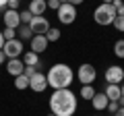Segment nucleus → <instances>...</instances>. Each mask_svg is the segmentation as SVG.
Returning a JSON list of instances; mask_svg holds the SVG:
<instances>
[{
  "label": "nucleus",
  "instance_id": "72a5a7b5",
  "mask_svg": "<svg viewBox=\"0 0 124 116\" xmlns=\"http://www.w3.org/2000/svg\"><path fill=\"white\" fill-rule=\"evenodd\" d=\"M114 116H124V108H120V110H118V112H116V114H114Z\"/></svg>",
  "mask_w": 124,
  "mask_h": 116
},
{
  "label": "nucleus",
  "instance_id": "2eb2a0df",
  "mask_svg": "<svg viewBox=\"0 0 124 116\" xmlns=\"http://www.w3.org/2000/svg\"><path fill=\"white\" fill-rule=\"evenodd\" d=\"M91 104H93V108H95V110L99 112V110H106V108H108L110 99H108V95H106V93L101 91V93H95V95H93Z\"/></svg>",
  "mask_w": 124,
  "mask_h": 116
},
{
  "label": "nucleus",
  "instance_id": "4468645a",
  "mask_svg": "<svg viewBox=\"0 0 124 116\" xmlns=\"http://www.w3.org/2000/svg\"><path fill=\"white\" fill-rule=\"evenodd\" d=\"M103 93L108 95V99H110V102H118V99L122 98L120 85H116V83H108V87H106V91H103Z\"/></svg>",
  "mask_w": 124,
  "mask_h": 116
},
{
  "label": "nucleus",
  "instance_id": "c85d7f7f",
  "mask_svg": "<svg viewBox=\"0 0 124 116\" xmlns=\"http://www.w3.org/2000/svg\"><path fill=\"white\" fill-rule=\"evenodd\" d=\"M122 4H124V0H114V2H112V6H114L116 10H118V8H120Z\"/></svg>",
  "mask_w": 124,
  "mask_h": 116
},
{
  "label": "nucleus",
  "instance_id": "bb28decb",
  "mask_svg": "<svg viewBox=\"0 0 124 116\" xmlns=\"http://www.w3.org/2000/svg\"><path fill=\"white\" fill-rule=\"evenodd\" d=\"M19 4H21V0H8V10H17Z\"/></svg>",
  "mask_w": 124,
  "mask_h": 116
},
{
  "label": "nucleus",
  "instance_id": "f3484780",
  "mask_svg": "<svg viewBox=\"0 0 124 116\" xmlns=\"http://www.w3.org/2000/svg\"><path fill=\"white\" fill-rule=\"evenodd\" d=\"M17 35L21 41H31V37H33V31H31V27L29 25H21L17 29Z\"/></svg>",
  "mask_w": 124,
  "mask_h": 116
},
{
  "label": "nucleus",
  "instance_id": "a878e982",
  "mask_svg": "<svg viewBox=\"0 0 124 116\" xmlns=\"http://www.w3.org/2000/svg\"><path fill=\"white\" fill-rule=\"evenodd\" d=\"M60 4H62L60 0H48V8H52V10H58Z\"/></svg>",
  "mask_w": 124,
  "mask_h": 116
},
{
  "label": "nucleus",
  "instance_id": "dca6fc26",
  "mask_svg": "<svg viewBox=\"0 0 124 116\" xmlns=\"http://www.w3.org/2000/svg\"><path fill=\"white\" fill-rule=\"evenodd\" d=\"M23 64L25 66H35V64H39V54L31 52V50L23 52Z\"/></svg>",
  "mask_w": 124,
  "mask_h": 116
},
{
  "label": "nucleus",
  "instance_id": "6ab92c4d",
  "mask_svg": "<svg viewBox=\"0 0 124 116\" xmlns=\"http://www.w3.org/2000/svg\"><path fill=\"white\" fill-rule=\"evenodd\" d=\"M93 95H95V89H93L91 85H83L81 87V98L83 99H93Z\"/></svg>",
  "mask_w": 124,
  "mask_h": 116
},
{
  "label": "nucleus",
  "instance_id": "4c0bfd02",
  "mask_svg": "<svg viewBox=\"0 0 124 116\" xmlns=\"http://www.w3.org/2000/svg\"><path fill=\"white\" fill-rule=\"evenodd\" d=\"M46 116H54V112H48V114H46Z\"/></svg>",
  "mask_w": 124,
  "mask_h": 116
},
{
  "label": "nucleus",
  "instance_id": "f8f14e48",
  "mask_svg": "<svg viewBox=\"0 0 124 116\" xmlns=\"http://www.w3.org/2000/svg\"><path fill=\"white\" fill-rule=\"evenodd\" d=\"M6 27L10 29H19L21 27V17H19V10H4V17H2Z\"/></svg>",
  "mask_w": 124,
  "mask_h": 116
},
{
  "label": "nucleus",
  "instance_id": "393cba45",
  "mask_svg": "<svg viewBox=\"0 0 124 116\" xmlns=\"http://www.w3.org/2000/svg\"><path fill=\"white\" fill-rule=\"evenodd\" d=\"M106 110H108V112H110V114H112V116H114V114H116V112H118V110H120V104H118V102H110V104H108V108H106Z\"/></svg>",
  "mask_w": 124,
  "mask_h": 116
},
{
  "label": "nucleus",
  "instance_id": "2f4dec72",
  "mask_svg": "<svg viewBox=\"0 0 124 116\" xmlns=\"http://www.w3.org/2000/svg\"><path fill=\"white\" fill-rule=\"evenodd\" d=\"M4 62H6V56H4V52L0 50V64H4Z\"/></svg>",
  "mask_w": 124,
  "mask_h": 116
},
{
  "label": "nucleus",
  "instance_id": "9b49d317",
  "mask_svg": "<svg viewBox=\"0 0 124 116\" xmlns=\"http://www.w3.org/2000/svg\"><path fill=\"white\" fill-rule=\"evenodd\" d=\"M23 71H25V64H23L21 58H8V62H6V73L13 77H19L23 75Z\"/></svg>",
  "mask_w": 124,
  "mask_h": 116
},
{
  "label": "nucleus",
  "instance_id": "6e6552de",
  "mask_svg": "<svg viewBox=\"0 0 124 116\" xmlns=\"http://www.w3.org/2000/svg\"><path fill=\"white\" fill-rule=\"evenodd\" d=\"M106 83H122L124 81V68L122 66H118V64H112V66H108L106 68Z\"/></svg>",
  "mask_w": 124,
  "mask_h": 116
},
{
  "label": "nucleus",
  "instance_id": "9d476101",
  "mask_svg": "<svg viewBox=\"0 0 124 116\" xmlns=\"http://www.w3.org/2000/svg\"><path fill=\"white\" fill-rule=\"evenodd\" d=\"M29 44H31V52L41 54V52H46V50H48L50 41H48V37H46V35H33Z\"/></svg>",
  "mask_w": 124,
  "mask_h": 116
},
{
  "label": "nucleus",
  "instance_id": "e433bc0d",
  "mask_svg": "<svg viewBox=\"0 0 124 116\" xmlns=\"http://www.w3.org/2000/svg\"><path fill=\"white\" fill-rule=\"evenodd\" d=\"M120 91H122V98H124V83L120 85Z\"/></svg>",
  "mask_w": 124,
  "mask_h": 116
},
{
  "label": "nucleus",
  "instance_id": "39448f33",
  "mask_svg": "<svg viewBox=\"0 0 124 116\" xmlns=\"http://www.w3.org/2000/svg\"><path fill=\"white\" fill-rule=\"evenodd\" d=\"M23 50H25L23 48V41L17 37V40H8L6 41L4 48H2V52H4L6 58H19V56H23Z\"/></svg>",
  "mask_w": 124,
  "mask_h": 116
},
{
  "label": "nucleus",
  "instance_id": "a211bd4d",
  "mask_svg": "<svg viewBox=\"0 0 124 116\" xmlns=\"http://www.w3.org/2000/svg\"><path fill=\"white\" fill-rule=\"evenodd\" d=\"M15 87H17L19 91L27 89V87H29V77H25V75H19V77H15Z\"/></svg>",
  "mask_w": 124,
  "mask_h": 116
},
{
  "label": "nucleus",
  "instance_id": "b1692460",
  "mask_svg": "<svg viewBox=\"0 0 124 116\" xmlns=\"http://www.w3.org/2000/svg\"><path fill=\"white\" fill-rule=\"evenodd\" d=\"M112 25H114L120 33H124V17H120V15H118V17H116V21L112 23Z\"/></svg>",
  "mask_w": 124,
  "mask_h": 116
},
{
  "label": "nucleus",
  "instance_id": "412c9836",
  "mask_svg": "<svg viewBox=\"0 0 124 116\" xmlns=\"http://www.w3.org/2000/svg\"><path fill=\"white\" fill-rule=\"evenodd\" d=\"M114 54L118 58H124V40H118L114 44Z\"/></svg>",
  "mask_w": 124,
  "mask_h": 116
},
{
  "label": "nucleus",
  "instance_id": "ddd939ff",
  "mask_svg": "<svg viewBox=\"0 0 124 116\" xmlns=\"http://www.w3.org/2000/svg\"><path fill=\"white\" fill-rule=\"evenodd\" d=\"M46 8H48V0H31L27 10H29L33 17H44Z\"/></svg>",
  "mask_w": 124,
  "mask_h": 116
},
{
  "label": "nucleus",
  "instance_id": "c9c22d12",
  "mask_svg": "<svg viewBox=\"0 0 124 116\" xmlns=\"http://www.w3.org/2000/svg\"><path fill=\"white\" fill-rule=\"evenodd\" d=\"M103 4H112V2H114V0H101Z\"/></svg>",
  "mask_w": 124,
  "mask_h": 116
},
{
  "label": "nucleus",
  "instance_id": "7ed1b4c3",
  "mask_svg": "<svg viewBox=\"0 0 124 116\" xmlns=\"http://www.w3.org/2000/svg\"><path fill=\"white\" fill-rule=\"evenodd\" d=\"M116 17H118V10L114 8V6L112 4H99L97 8L93 10V19H95V23H97V25H112V23L116 21Z\"/></svg>",
  "mask_w": 124,
  "mask_h": 116
},
{
  "label": "nucleus",
  "instance_id": "cd10ccee",
  "mask_svg": "<svg viewBox=\"0 0 124 116\" xmlns=\"http://www.w3.org/2000/svg\"><path fill=\"white\" fill-rule=\"evenodd\" d=\"M0 10H8V0H0Z\"/></svg>",
  "mask_w": 124,
  "mask_h": 116
},
{
  "label": "nucleus",
  "instance_id": "f03ea898",
  "mask_svg": "<svg viewBox=\"0 0 124 116\" xmlns=\"http://www.w3.org/2000/svg\"><path fill=\"white\" fill-rule=\"evenodd\" d=\"M48 87H52L54 91L56 89H70L72 85V79H75V73L68 64L64 62H58V64H52L48 71Z\"/></svg>",
  "mask_w": 124,
  "mask_h": 116
},
{
  "label": "nucleus",
  "instance_id": "7c9ffc66",
  "mask_svg": "<svg viewBox=\"0 0 124 116\" xmlns=\"http://www.w3.org/2000/svg\"><path fill=\"white\" fill-rule=\"evenodd\" d=\"M4 44H6V40H4V35H2V31H0V50L4 48Z\"/></svg>",
  "mask_w": 124,
  "mask_h": 116
},
{
  "label": "nucleus",
  "instance_id": "20e7f679",
  "mask_svg": "<svg viewBox=\"0 0 124 116\" xmlns=\"http://www.w3.org/2000/svg\"><path fill=\"white\" fill-rule=\"evenodd\" d=\"M56 17L60 23H64V25H70V23H75L77 19V6L68 4V2H62L60 8L56 10Z\"/></svg>",
  "mask_w": 124,
  "mask_h": 116
},
{
  "label": "nucleus",
  "instance_id": "473e14b6",
  "mask_svg": "<svg viewBox=\"0 0 124 116\" xmlns=\"http://www.w3.org/2000/svg\"><path fill=\"white\" fill-rule=\"evenodd\" d=\"M118 15H120V17H124V4H122V6L118 8Z\"/></svg>",
  "mask_w": 124,
  "mask_h": 116
},
{
  "label": "nucleus",
  "instance_id": "f257e3e1",
  "mask_svg": "<svg viewBox=\"0 0 124 116\" xmlns=\"http://www.w3.org/2000/svg\"><path fill=\"white\" fill-rule=\"evenodd\" d=\"M50 112L54 116H72L77 112V95L70 89H56L50 95Z\"/></svg>",
  "mask_w": 124,
  "mask_h": 116
},
{
  "label": "nucleus",
  "instance_id": "aec40b11",
  "mask_svg": "<svg viewBox=\"0 0 124 116\" xmlns=\"http://www.w3.org/2000/svg\"><path fill=\"white\" fill-rule=\"evenodd\" d=\"M46 37H48V41H58V40H60V29L50 27V31L46 33Z\"/></svg>",
  "mask_w": 124,
  "mask_h": 116
},
{
  "label": "nucleus",
  "instance_id": "5701e85b",
  "mask_svg": "<svg viewBox=\"0 0 124 116\" xmlns=\"http://www.w3.org/2000/svg\"><path fill=\"white\" fill-rule=\"evenodd\" d=\"M2 35H4V40H17V29H10V27H4V31H2Z\"/></svg>",
  "mask_w": 124,
  "mask_h": 116
},
{
  "label": "nucleus",
  "instance_id": "c756f323",
  "mask_svg": "<svg viewBox=\"0 0 124 116\" xmlns=\"http://www.w3.org/2000/svg\"><path fill=\"white\" fill-rule=\"evenodd\" d=\"M85 0H68V4H72V6H77V4H83Z\"/></svg>",
  "mask_w": 124,
  "mask_h": 116
},
{
  "label": "nucleus",
  "instance_id": "58836bf2",
  "mask_svg": "<svg viewBox=\"0 0 124 116\" xmlns=\"http://www.w3.org/2000/svg\"><path fill=\"white\" fill-rule=\"evenodd\" d=\"M60 2H68V0H60Z\"/></svg>",
  "mask_w": 124,
  "mask_h": 116
},
{
  "label": "nucleus",
  "instance_id": "0eeeda50",
  "mask_svg": "<svg viewBox=\"0 0 124 116\" xmlns=\"http://www.w3.org/2000/svg\"><path fill=\"white\" fill-rule=\"evenodd\" d=\"M29 27H31V31H33V35H46L52 25H50V21L46 17H33Z\"/></svg>",
  "mask_w": 124,
  "mask_h": 116
},
{
  "label": "nucleus",
  "instance_id": "f704fd0d",
  "mask_svg": "<svg viewBox=\"0 0 124 116\" xmlns=\"http://www.w3.org/2000/svg\"><path fill=\"white\" fill-rule=\"evenodd\" d=\"M118 104H120V108H124V98H120V99H118Z\"/></svg>",
  "mask_w": 124,
  "mask_h": 116
},
{
  "label": "nucleus",
  "instance_id": "423d86ee",
  "mask_svg": "<svg viewBox=\"0 0 124 116\" xmlns=\"http://www.w3.org/2000/svg\"><path fill=\"white\" fill-rule=\"evenodd\" d=\"M95 77H97V71H95L93 64L85 62V64H81V66H79V81L83 85H91L93 81H95Z\"/></svg>",
  "mask_w": 124,
  "mask_h": 116
},
{
  "label": "nucleus",
  "instance_id": "4be33fe9",
  "mask_svg": "<svg viewBox=\"0 0 124 116\" xmlns=\"http://www.w3.org/2000/svg\"><path fill=\"white\" fill-rule=\"evenodd\" d=\"M19 17H21V25H29L31 19H33V15H31L29 10H21V13H19Z\"/></svg>",
  "mask_w": 124,
  "mask_h": 116
},
{
  "label": "nucleus",
  "instance_id": "1a4fd4ad",
  "mask_svg": "<svg viewBox=\"0 0 124 116\" xmlns=\"http://www.w3.org/2000/svg\"><path fill=\"white\" fill-rule=\"evenodd\" d=\"M46 87H48V77L44 75V73H35V75L29 79V89L35 91V93H41V91H46Z\"/></svg>",
  "mask_w": 124,
  "mask_h": 116
}]
</instances>
